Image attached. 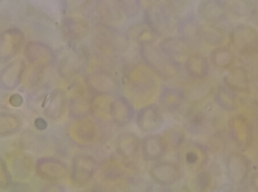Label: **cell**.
<instances>
[{
  "instance_id": "cell-9",
  "label": "cell",
  "mask_w": 258,
  "mask_h": 192,
  "mask_svg": "<svg viewBox=\"0 0 258 192\" xmlns=\"http://www.w3.org/2000/svg\"><path fill=\"white\" fill-rule=\"evenodd\" d=\"M177 30L180 36L190 43L201 38L202 27L192 15H187L178 20Z\"/></svg>"
},
{
  "instance_id": "cell-4",
  "label": "cell",
  "mask_w": 258,
  "mask_h": 192,
  "mask_svg": "<svg viewBox=\"0 0 258 192\" xmlns=\"http://www.w3.org/2000/svg\"><path fill=\"white\" fill-rule=\"evenodd\" d=\"M163 122L162 116L158 107L150 105L142 108L137 117V125L142 131L152 132L160 129Z\"/></svg>"
},
{
  "instance_id": "cell-23",
  "label": "cell",
  "mask_w": 258,
  "mask_h": 192,
  "mask_svg": "<svg viewBox=\"0 0 258 192\" xmlns=\"http://www.w3.org/2000/svg\"><path fill=\"white\" fill-rule=\"evenodd\" d=\"M46 123L42 119H37L35 121V126L38 129H44L46 127Z\"/></svg>"
},
{
  "instance_id": "cell-2",
  "label": "cell",
  "mask_w": 258,
  "mask_h": 192,
  "mask_svg": "<svg viewBox=\"0 0 258 192\" xmlns=\"http://www.w3.org/2000/svg\"><path fill=\"white\" fill-rule=\"evenodd\" d=\"M146 24L152 33L166 35L173 28L171 13L162 0H144Z\"/></svg>"
},
{
  "instance_id": "cell-5",
  "label": "cell",
  "mask_w": 258,
  "mask_h": 192,
  "mask_svg": "<svg viewBox=\"0 0 258 192\" xmlns=\"http://www.w3.org/2000/svg\"><path fill=\"white\" fill-rule=\"evenodd\" d=\"M96 164L92 158L86 156H77L73 161L72 178L78 185H83L93 176Z\"/></svg>"
},
{
  "instance_id": "cell-21",
  "label": "cell",
  "mask_w": 258,
  "mask_h": 192,
  "mask_svg": "<svg viewBox=\"0 0 258 192\" xmlns=\"http://www.w3.org/2000/svg\"><path fill=\"white\" fill-rule=\"evenodd\" d=\"M10 181L9 173L7 169L4 162H1V185L6 186Z\"/></svg>"
},
{
  "instance_id": "cell-15",
  "label": "cell",
  "mask_w": 258,
  "mask_h": 192,
  "mask_svg": "<svg viewBox=\"0 0 258 192\" xmlns=\"http://www.w3.org/2000/svg\"><path fill=\"white\" fill-rule=\"evenodd\" d=\"M73 132L74 135L80 141L90 142L95 137V126L90 120H80L74 124Z\"/></svg>"
},
{
  "instance_id": "cell-12",
  "label": "cell",
  "mask_w": 258,
  "mask_h": 192,
  "mask_svg": "<svg viewBox=\"0 0 258 192\" xmlns=\"http://www.w3.org/2000/svg\"><path fill=\"white\" fill-rule=\"evenodd\" d=\"M178 169L171 164H158L153 167L151 174L156 181L164 184H171L179 176Z\"/></svg>"
},
{
  "instance_id": "cell-6",
  "label": "cell",
  "mask_w": 258,
  "mask_h": 192,
  "mask_svg": "<svg viewBox=\"0 0 258 192\" xmlns=\"http://www.w3.org/2000/svg\"><path fill=\"white\" fill-rule=\"evenodd\" d=\"M36 171L41 177L55 180L64 177L66 168L60 162L51 158H41L36 164Z\"/></svg>"
},
{
  "instance_id": "cell-13",
  "label": "cell",
  "mask_w": 258,
  "mask_h": 192,
  "mask_svg": "<svg viewBox=\"0 0 258 192\" xmlns=\"http://www.w3.org/2000/svg\"><path fill=\"white\" fill-rule=\"evenodd\" d=\"M198 14L199 17L210 25L220 21L221 16L217 4L214 0H203L199 5Z\"/></svg>"
},
{
  "instance_id": "cell-22",
  "label": "cell",
  "mask_w": 258,
  "mask_h": 192,
  "mask_svg": "<svg viewBox=\"0 0 258 192\" xmlns=\"http://www.w3.org/2000/svg\"><path fill=\"white\" fill-rule=\"evenodd\" d=\"M210 182V178L206 172H201L198 176L197 183L199 187L201 189L207 187Z\"/></svg>"
},
{
  "instance_id": "cell-1",
  "label": "cell",
  "mask_w": 258,
  "mask_h": 192,
  "mask_svg": "<svg viewBox=\"0 0 258 192\" xmlns=\"http://www.w3.org/2000/svg\"><path fill=\"white\" fill-rule=\"evenodd\" d=\"M140 53L145 63L163 78H170L177 71L178 65L174 59L157 46L152 40H141Z\"/></svg>"
},
{
  "instance_id": "cell-18",
  "label": "cell",
  "mask_w": 258,
  "mask_h": 192,
  "mask_svg": "<svg viewBox=\"0 0 258 192\" xmlns=\"http://www.w3.org/2000/svg\"><path fill=\"white\" fill-rule=\"evenodd\" d=\"M19 122L15 117L4 115L1 117V133L8 134L13 133L19 127Z\"/></svg>"
},
{
  "instance_id": "cell-17",
  "label": "cell",
  "mask_w": 258,
  "mask_h": 192,
  "mask_svg": "<svg viewBox=\"0 0 258 192\" xmlns=\"http://www.w3.org/2000/svg\"><path fill=\"white\" fill-rule=\"evenodd\" d=\"M124 15L130 18L136 16L140 12L141 0H116Z\"/></svg>"
},
{
  "instance_id": "cell-3",
  "label": "cell",
  "mask_w": 258,
  "mask_h": 192,
  "mask_svg": "<svg viewBox=\"0 0 258 192\" xmlns=\"http://www.w3.org/2000/svg\"><path fill=\"white\" fill-rule=\"evenodd\" d=\"M230 40L235 49L242 55L258 52V32L248 25L236 27L230 35Z\"/></svg>"
},
{
  "instance_id": "cell-10",
  "label": "cell",
  "mask_w": 258,
  "mask_h": 192,
  "mask_svg": "<svg viewBox=\"0 0 258 192\" xmlns=\"http://www.w3.org/2000/svg\"><path fill=\"white\" fill-rule=\"evenodd\" d=\"M109 112L114 121L121 125L127 124L134 114L132 105L123 97L118 98L111 103Z\"/></svg>"
},
{
  "instance_id": "cell-14",
  "label": "cell",
  "mask_w": 258,
  "mask_h": 192,
  "mask_svg": "<svg viewBox=\"0 0 258 192\" xmlns=\"http://www.w3.org/2000/svg\"><path fill=\"white\" fill-rule=\"evenodd\" d=\"M184 99L182 91L176 88H167L164 90L160 98L161 105L168 111L177 108Z\"/></svg>"
},
{
  "instance_id": "cell-16",
  "label": "cell",
  "mask_w": 258,
  "mask_h": 192,
  "mask_svg": "<svg viewBox=\"0 0 258 192\" xmlns=\"http://www.w3.org/2000/svg\"><path fill=\"white\" fill-rule=\"evenodd\" d=\"M234 55L230 49L225 47L217 48L211 55V61L216 67L227 68L233 63Z\"/></svg>"
},
{
  "instance_id": "cell-8",
  "label": "cell",
  "mask_w": 258,
  "mask_h": 192,
  "mask_svg": "<svg viewBox=\"0 0 258 192\" xmlns=\"http://www.w3.org/2000/svg\"><path fill=\"white\" fill-rule=\"evenodd\" d=\"M184 68L190 76L202 78L208 74L209 65L206 56L199 53H193L187 56Z\"/></svg>"
},
{
  "instance_id": "cell-19",
  "label": "cell",
  "mask_w": 258,
  "mask_h": 192,
  "mask_svg": "<svg viewBox=\"0 0 258 192\" xmlns=\"http://www.w3.org/2000/svg\"><path fill=\"white\" fill-rule=\"evenodd\" d=\"M194 145H188L183 149V161L188 165H194L199 160V155Z\"/></svg>"
},
{
  "instance_id": "cell-7",
  "label": "cell",
  "mask_w": 258,
  "mask_h": 192,
  "mask_svg": "<svg viewBox=\"0 0 258 192\" xmlns=\"http://www.w3.org/2000/svg\"><path fill=\"white\" fill-rule=\"evenodd\" d=\"M159 47L167 54L173 57H182L188 54L191 49V43L181 36L168 37L164 39Z\"/></svg>"
},
{
  "instance_id": "cell-20",
  "label": "cell",
  "mask_w": 258,
  "mask_h": 192,
  "mask_svg": "<svg viewBox=\"0 0 258 192\" xmlns=\"http://www.w3.org/2000/svg\"><path fill=\"white\" fill-rule=\"evenodd\" d=\"M172 15H176L182 13L185 9L187 0H164Z\"/></svg>"
},
{
  "instance_id": "cell-11",
  "label": "cell",
  "mask_w": 258,
  "mask_h": 192,
  "mask_svg": "<svg viewBox=\"0 0 258 192\" xmlns=\"http://www.w3.org/2000/svg\"><path fill=\"white\" fill-rule=\"evenodd\" d=\"M143 154L148 160L160 158L165 151V144L162 138L157 135L146 136L142 142Z\"/></svg>"
}]
</instances>
